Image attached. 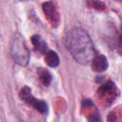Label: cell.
Instances as JSON below:
<instances>
[{
    "instance_id": "cell-2",
    "label": "cell",
    "mask_w": 122,
    "mask_h": 122,
    "mask_svg": "<svg viewBox=\"0 0 122 122\" xmlns=\"http://www.w3.org/2000/svg\"><path fill=\"white\" fill-rule=\"evenodd\" d=\"M10 54L13 61L20 66H27L30 61V51L24 40V37L20 33H16L11 42Z\"/></svg>"
},
{
    "instance_id": "cell-7",
    "label": "cell",
    "mask_w": 122,
    "mask_h": 122,
    "mask_svg": "<svg viewBox=\"0 0 122 122\" xmlns=\"http://www.w3.org/2000/svg\"><path fill=\"white\" fill-rule=\"evenodd\" d=\"M45 63L51 68H55L59 65V56L53 51H48L45 52Z\"/></svg>"
},
{
    "instance_id": "cell-3",
    "label": "cell",
    "mask_w": 122,
    "mask_h": 122,
    "mask_svg": "<svg viewBox=\"0 0 122 122\" xmlns=\"http://www.w3.org/2000/svg\"><path fill=\"white\" fill-rule=\"evenodd\" d=\"M19 96L22 100H24L26 103H28L30 106L34 108L36 111H38L41 113H46L48 112V105L45 101L36 99L32 94H31V90L25 86L21 89L19 92Z\"/></svg>"
},
{
    "instance_id": "cell-8",
    "label": "cell",
    "mask_w": 122,
    "mask_h": 122,
    "mask_svg": "<svg viewBox=\"0 0 122 122\" xmlns=\"http://www.w3.org/2000/svg\"><path fill=\"white\" fill-rule=\"evenodd\" d=\"M37 74H38V77H39L40 81L42 82V84H43L44 86L48 87V86L51 84L52 77H51V72H50L48 70H46V69H44V68H38V70H37Z\"/></svg>"
},
{
    "instance_id": "cell-10",
    "label": "cell",
    "mask_w": 122,
    "mask_h": 122,
    "mask_svg": "<svg viewBox=\"0 0 122 122\" xmlns=\"http://www.w3.org/2000/svg\"><path fill=\"white\" fill-rule=\"evenodd\" d=\"M117 1H121V0H117Z\"/></svg>"
},
{
    "instance_id": "cell-4",
    "label": "cell",
    "mask_w": 122,
    "mask_h": 122,
    "mask_svg": "<svg viewBox=\"0 0 122 122\" xmlns=\"http://www.w3.org/2000/svg\"><path fill=\"white\" fill-rule=\"evenodd\" d=\"M42 9H43L44 14H45L46 18L48 19V21L50 22V24L53 28H56L60 22V15H59V12L57 10V8H56L54 2L47 1V2L43 3Z\"/></svg>"
},
{
    "instance_id": "cell-9",
    "label": "cell",
    "mask_w": 122,
    "mask_h": 122,
    "mask_svg": "<svg viewBox=\"0 0 122 122\" xmlns=\"http://www.w3.org/2000/svg\"><path fill=\"white\" fill-rule=\"evenodd\" d=\"M88 6L94 9V10H104L106 9V6L103 2L99 1V0H88Z\"/></svg>"
},
{
    "instance_id": "cell-5",
    "label": "cell",
    "mask_w": 122,
    "mask_h": 122,
    "mask_svg": "<svg viewBox=\"0 0 122 122\" xmlns=\"http://www.w3.org/2000/svg\"><path fill=\"white\" fill-rule=\"evenodd\" d=\"M91 66H92V71L96 72H102L108 69L109 63H108L106 56L102 54H95L94 57L91 61Z\"/></svg>"
},
{
    "instance_id": "cell-1",
    "label": "cell",
    "mask_w": 122,
    "mask_h": 122,
    "mask_svg": "<svg viewBox=\"0 0 122 122\" xmlns=\"http://www.w3.org/2000/svg\"><path fill=\"white\" fill-rule=\"evenodd\" d=\"M65 45L73 59L82 65L91 63L96 54L92 38L85 30L79 27L72 28L67 32Z\"/></svg>"
},
{
    "instance_id": "cell-6",
    "label": "cell",
    "mask_w": 122,
    "mask_h": 122,
    "mask_svg": "<svg viewBox=\"0 0 122 122\" xmlns=\"http://www.w3.org/2000/svg\"><path fill=\"white\" fill-rule=\"evenodd\" d=\"M31 42L33 44V47L35 49V51L41 52V53H45L47 51V43L43 40V38L38 35H32L31 36Z\"/></svg>"
}]
</instances>
